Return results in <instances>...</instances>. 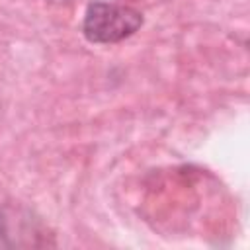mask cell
I'll return each instance as SVG.
<instances>
[{
  "instance_id": "6da1fadb",
  "label": "cell",
  "mask_w": 250,
  "mask_h": 250,
  "mask_svg": "<svg viewBox=\"0 0 250 250\" xmlns=\"http://www.w3.org/2000/svg\"><path fill=\"white\" fill-rule=\"evenodd\" d=\"M143 25V14L125 4L92 2L86 8L82 33L90 43H117Z\"/></svg>"
}]
</instances>
